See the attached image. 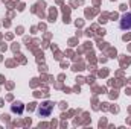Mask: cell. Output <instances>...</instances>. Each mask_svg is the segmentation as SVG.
I'll return each instance as SVG.
<instances>
[{
	"label": "cell",
	"mask_w": 131,
	"mask_h": 129,
	"mask_svg": "<svg viewBox=\"0 0 131 129\" xmlns=\"http://www.w3.org/2000/svg\"><path fill=\"white\" fill-rule=\"evenodd\" d=\"M52 111H53V103L49 102V100H46V102H43L38 106L37 114H38V117H49L52 114Z\"/></svg>",
	"instance_id": "1"
},
{
	"label": "cell",
	"mask_w": 131,
	"mask_h": 129,
	"mask_svg": "<svg viewBox=\"0 0 131 129\" xmlns=\"http://www.w3.org/2000/svg\"><path fill=\"white\" fill-rule=\"evenodd\" d=\"M119 28L122 31H131V12H127L119 20Z\"/></svg>",
	"instance_id": "2"
},
{
	"label": "cell",
	"mask_w": 131,
	"mask_h": 129,
	"mask_svg": "<svg viewBox=\"0 0 131 129\" xmlns=\"http://www.w3.org/2000/svg\"><path fill=\"white\" fill-rule=\"evenodd\" d=\"M23 109H25V106H23V103H20V102H15V103L11 105V111H12L14 114H21Z\"/></svg>",
	"instance_id": "3"
}]
</instances>
